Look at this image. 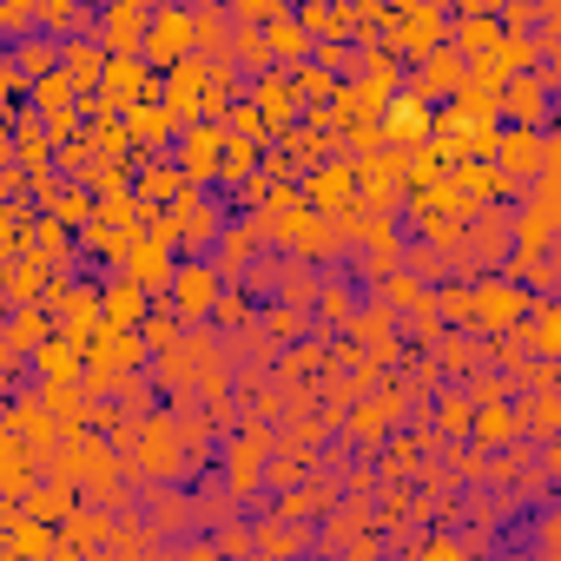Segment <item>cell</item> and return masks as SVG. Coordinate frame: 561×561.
Segmentation results:
<instances>
[{
  "label": "cell",
  "instance_id": "8992f818",
  "mask_svg": "<svg viewBox=\"0 0 561 561\" xmlns=\"http://www.w3.org/2000/svg\"><path fill=\"white\" fill-rule=\"evenodd\" d=\"M165 291H172L179 318H205V311L218 305V271H211V264H172Z\"/></svg>",
  "mask_w": 561,
  "mask_h": 561
},
{
  "label": "cell",
  "instance_id": "cb8c5ba5",
  "mask_svg": "<svg viewBox=\"0 0 561 561\" xmlns=\"http://www.w3.org/2000/svg\"><path fill=\"white\" fill-rule=\"evenodd\" d=\"M126 119H133V139H159V133H172V126H179L165 106H133Z\"/></svg>",
  "mask_w": 561,
  "mask_h": 561
},
{
  "label": "cell",
  "instance_id": "d4e9b609",
  "mask_svg": "<svg viewBox=\"0 0 561 561\" xmlns=\"http://www.w3.org/2000/svg\"><path fill=\"white\" fill-rule=\"evenodd\" d=\"M54 60H60L54 41H27V47H21V73H54Z\"/></svg>",
  "mask_w": 561,
  "mask_h": 561
},
{
  "label": "cell",
  "instance_id": "5b68a950",
  "mask_svg": "<svg viewBox=\"0 0 561 561\" xmlns=\"http://www.w3.org/2000/svg\"><path fill=\"white\" fill-rule=\"evenodd\" d=\"M218 152H225V133H211V126H179V179H185L192 192L218 179Z\"/></svg>",
  "mask_w": 561,
  "mask_h": 561
},
{
  "label": "cell",
  "instance_id": "4dcf8cb0",
  "mask_svg": "<svg viewBox=\"0 0 561 561\" xmlns=\"http://www.w3.org/2000/svg\"><path fill=\"white\" fill-rule=\"evenodd\" d=\"M462 423H469V397H449L443 403V430H462Z\"/></svg>",
  "mask_w": 561,
  "mask_h": 561
},
{
  "label": "cell",
  "instance_id": "52a82bcc",
  "mask_svg": "<svg viewBox=\"0 0 561 561\" xmlns=\"http://www.w3.org/2000/svg\"><path fill=\"white\" fill-rule=\"evenodd\" d=\"M172 244L165 238H126V277L152 298V291H165V277H172Z\"/></svg>",
  "mask_w": 561,
  "mask_h": 561
},
{
  "label": "cell",
  "instance_id": "484cf974",
  "mask_svg": "<svg viewBox=\"0 0 561 561\" xmlns=\"http://www.w3.org/2000/svg\"><path fill=\"white\" fill-rule=\"evenodd\" d=\"M179 192H185L179 172H146V179H139V198H152V205H159V198H179Z\"/></svg>",
  "mask_w": 561,
  "mask_h": 561
},
{
  "label": "cell",
  "instance_id": "ac0fdd59",
  "mask_svg": "<svg viewBox=\"0 0 561 561\" xmlns=\"http://www.w3.org/2000/svg\"><path fill=\"white\" fill-rule=\"evenodd\" d=\"M291 106H298V87H285V80H257V106H251V113H257L264 126H285Z\"/></svg>",
  "mask_w": 561,
  "mask_h": 561
},
{
  "label": "cell",
  "instance_id": "ffe728a7",
  "mask_svg": "<svg viewBox=\"0 0 561 561\" xmlns=\"http://www.w3.org/2000/svg\"><path fill=\"white\" fill-rule=\"evenodd\" d=\"M60 324H67V337H87V331L100 324V305H93V291H60Z\"/></svg>",
  "mask_w": 561,
  "mask_h": 561
},
{
  "label": "cell",
  "instance_id": "277c9868",
  "mask_svg": "<svg viewBox=\"0 0 561 561\" xmlns=\"http://www.w3.org/2000/svg\"><path fill=\"white\" fill-rule=\"evenodd\" d=\"M489 159H495V172L508 185V179H528V172L548 165V139H541V126H508V133H495Z\"/></svg>",
  "mask_w": 561,
  "mask_h": 561
},
{
  "label": "cell",
  "instance_id": "44dd1931",
  "mask_svg": "<svg viewBox=\"0 0 561 561\" xmlns=\"http://www.w3.org/2000/svg\"><path fill=\"white\" fill-rule=\"evenodd\" d=\"M271 54H277V60H305V54H311L305 21H271Z\"/></svg>",
  "mask_w": 561,
  "mask_h": 561
},
{
  "label": "cell",
  "instance_id": "7402d4cb",
  "mask_svg": "<svg viewBox=\"0 0 561 561\" xmlns=\"http://www.w3.org/2000/svg\"><path fill=\"white\" fill-rule=\"evenodd\" d=\"M548 225H554V192H541L535 211L522 218V251H541V244H548Z\"/></svg>",
  "mask_w": 561,
  "mask_h": 561
},
{
  "label": "cell",
  "instance_id": "6da1fadb",
  "mask_svg": "<svg viewBox=\"0 0 561 561\" xmlns=\"http://www.w3.org/2000/svg\"><path fill=\"white\" fill-rule=\"evenodd\" d=\"M192 41H198V14L172 0V8H159V14L139 27V60H146V67H172V60L192 54Z\"/></svg>",
  "mask_w": 561,
  "mask_h": 561
},
{
  "label": "cell",
  "instance_id": "83f0119b",
  "mask_svg": "<svg viewBox=\"0 0 561 561\" xmlns=\"http://www.w3.org/2000/svg\"><path fill=\"white\" fill-rule=\"evenodd\" d=\"M27 515H41V522L47 515H67V495L60 489H27Z\"/></svg>",
  "mask_w": 561,
  "mask_h": 561
},
{
  "label": "cell",
  "instance_id": "7c38bea8",
  "mask_svg": "<svg viewBox=\"0 0 561 561\" xmlns=\"http://www.w3.org/2000/svg\"><path fill=\"white\" fill-rule=\"evenodd\" d=\"M403 14H410V27L397 34V41H403V54H436V47H443V14H436V8H423V0H416V8H403Z\"/></svg>",
  "mask_w": 561,
  "mask_h": 561
},
{
  "label": "cell",
  "instance_id": "9c48e42d",
  "mask_svg": "<svg viewBox=\"0 0 561 561\" xmlns=\"http://www.w3.org/2000/svg\"><path fill=\"white\" fill-rule=\"evenodd\" d=\"M198 93H205V73H198L192 60H172V80H165V113H172L179 126L198 113Z\"/></svg>",
  "mask_w": 561,
  "mask_h": 561
},
{
  "label": "cell",
  "instance_id": "9a60e30c",
  "mask_svg": "<svg viewBox=\"0 0 561 561\" xmlns=\"http://www.w3.org/2000/svg\"><path fill=\"white\" fill-rule=\"evenodd\" d=\"M47 152H54V126H47L41 113H27V119L14 126V159H21V165H47Z\"/></svg>",
  "mask_w": 561,
  "mask_h": 561
},
{
  "label": "cell",
  "instance_id": "4fadbf2b",
  "mask_svg": "<svg viewBox=\"0 0 561 561\" xmlns=\"http://www.w3.org/2000/svg\"><path fill=\"white\" fill-rule=\"evenodd\" d=\"M351 192H357V172H351V165H324V172L311 179V205H318V211H344Z\"/></svg>",
  "mask_w": 561,
  "mask_h": 561
},
{
  "label": "cell",
  "instance_id": "f546056e",
  "mask_svg": "<svg viewBox=\"0 0 561 561\" xmlns=\"http://www.w3.org/2000/svg\"><path fill=\"white\" fill-rule=\"evenodd\" d=\"M34 291H41V264H21L14 271V298H34Z\"/></svg>",
  "mask_w": 561,
  "mask_h": 561
},
{
  "label": "cell",
  "instance_id": "8fae6325",
  "mask_svg": "<svg viewBox=\"0 0 561 561\" xmlns=\"http://www.w3.org/2000/svg\"><path fill=\"white\" fill-rule=\"evenodd\" d=\"M146 318V291L133 285V277H119V285L106 291V311H100V324H113V331H133Z\"/></svg>",
  "mask_w": 561,
  "mask_h": 561
},
{
  "label": "cell",
  "instance_id": "d6a6232c",
  "mask_svg": "<svg viewBox=\"0 0 561 561\" xmlns=\"http://www.w3.org/2000/svg\"><path fill=\"white\" fill-rule=\"evenodd\" d=\"M14 87H21V80H14V67H0V100H8Z\"/></svg>",
  "mask_w": 561,
  "mask_h": 561
},
{
  "label": "cell",
  "instance_id": "7a4b0ae2",
  "mask_svg": "<svg viewBox=\"0 0 561 561\" xmlns=\"http://www.w3.org/2000/svg\"><path fill=\"white\" fill-rule=\"evenodd\" d=\"M93 87H100L93 100H100L106 113H133V106H146V100H152V67H146L139 54H113V60L100 67V80H93Z\"/></svg>",
  "mask_w": 561,
  "mask_h": 561
},
{
  "label": "cell",
  "instance_id": "e0dca14e",
  "mask_svg": "<svg viewBox=\"0 0 561 561\" xmlns=\"http://www.w3.org/2000/svg\"><path fill=\"white\" fill-rule=\"evenodd\" d=\"M225 469H231V489H257V476H264V436H238Z\"/></svg>",
  "mask_w": 561,
  "mask_h": 561
},
{
  "label": "cell",
  "instance_id": "1f68e13d",
  "mask_svg": "<svg viewBox=\"0 0 561 561\" xmlns=\"http://www.w3.org/2000/svg\"><path fill=\"white\" fill-rule=\"evenodd\" d=\"M462 14H502V0H462Z\"/></svg>",
  "mask_w": 561,
  "mask_h": 561
},
{
  "label": "cell",
  "instance_id": "30bf717a",
  "mask_svg": "<svg viewBox=\"0 0 561 561\" xmlns=\"http://www.w3.org/2000/svg\"><path fill=\"white\" fill-rule=\"evenodd\" d=\"M502 106H508V119H515V126H541V113H548V87H541V80H515V73H508Z\"/></svg>",
  "mask_w": 561,
  "mask_h": 561
},
{
  "label": "cell",
  "instance_id": "5bb4252c",
  "mask_svg": "<svg viewBox=\"0 0 561 561\" xmlns=\"http://www.w3.org/2000/svg\"><path fill=\"white\" fill-rule=\"evenodd\" d=\"M34 370H41L47 383H73V377H87V357L60 337V344H41V351H34Z\"/></svg>",
  "mask_w": 561,
  "mask_h": 561
},
{
  "label": "cell",
  "instance_id": "ba28073f",
  "mask_svg": "<svg viewBox=\"0 0 561 561\" xmlns=\"http://www.w3.org/2000/svg\"><path fill=\"white\" fill-rule=\"evenodd\" d=\"M430 100L423 93H403V100H383V133L397 139V152H410V146H423L430 139Z\"/></svg>",
  "mask_w": 561,
  "mask_h": 561
},
{
  "label": "cell",
  "instance_id": "d6986e66",
  "mask_svg": "<svg viewBox=\"0 0 561 561\" xmlns=\"http://www.w3.org/2000/svg\"><path fill=\"white\" fill-rule=\"evenodd\" d=\"M60 60H67V80L80 87V100H87V87L100 80V67H106V54L93 47V41H73V47H60Z\"/></svg>",
  "mask_w": 561,
  "mask_h": 561
},
{
  "label": "cell",
  "instance_id": "4316f807",
  "mask_svg": "<svg viewBox=\"0 0 561 561\" xmlns=\"http://www.w3.org/2000/svg\"><path fill=\"white\" fill-rule=\"evenodd\" d=\"M508 436H515V410L489 403V410H482V443H508Z\"/></svg>",
  "mask_w": 561,
  "mask_h": 561
},
{
  "label": "cell",
  "instance_id": "603a6c76",
  "mask_svg": "<svg viewBox=\"0 0 561 561\" xmlns=\"http://www.w3.org/2000/svg\"><path fill=\"white\" fill-rule=\"evenodd\" d=\"M495 41H502V21H462V27H456V47H462V54H489Z\"/></svg>",
  "mask_w": 561,
  "mask_h": 561
},
{
  "label": "cell",
  "instance_id": "3957f363",
  "mask_svg": "<svg viewBox=\"0 0 561 561\" xmlns=\"http://www.w3.org/2000/svg\"><path fill=\"white\" fill-rule=\"evenodd\" d=\"M522 311H528V291L515 285V277H495V285H482V291H462V318L482 324V331H508Z\"/></svg>",
  "mask_w": 561,
  "mask_h": 561
},
{
  "label": "cell",
  "instance_id": "2e32d148",
  "mask_svg": "<svg viewBox=\"0 0 561 561\" xmlns=\"http://www.w3.org/2000/svg\"><path fill=\"white\" fill-rule=\"evenodd\" d=\"M139 456H146V469L172 476V469H179V436H172V423H146V436H139Z\"/></svg>",
  "mask_w": 561,
  "mask_h": 561
},
{
  "label": "cell",
  "instance_id": "f1b7e54d",
  "mask_svg": "<svg viewBox=\"0 0 561 561\" xmlns=\"http://www.w3.org/2000/svg\"><path fill=\"white\" fill-rule=\"evenodd\" d=\"M231 14H238V27H257L277 14V0H231Z\"/></svg>",
  "mask_w": 561,
  "mask_h": 561
},
{
  "label": "cell",
  "instance_id": "e575fe53",
  "mask_svg": "<svg viewBox=\"0 0 561 561\" xmlns=\"http://www.w3.org/2000/svg\"><path fill=\"white\" fill-rule=\"evenodd\" d=\"M179 8H185V0H179ZM192 8H218V0H192Z\"/></svg>",
  "mask_w": 561,
  "mask_h": 561
},
{
  "label": "cell",
  "instance_id": "836d02e7",
  "mask_svg": "<svg viewBox=\"0 0 561 561\" xmlns=\"http://www.w3.org/2000/svg\"><path fill=\"white\" fill-rule=\"evenodd\" d=\"M8 159H14V146H8V133H0V165H8Z\"/></svg>",
  "mask_w": 561,
  "mask_h": 561
}]
</instances>
